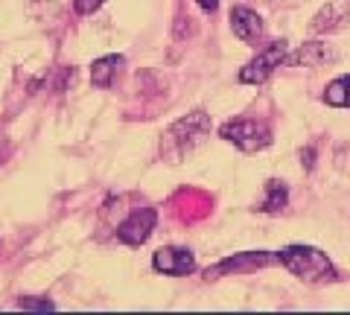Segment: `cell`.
<instances>
[{"instance_id":"8fae6325","label":"cell","mask_w":350,"mask_h":315,"mask_svg":"<svg viewBox=\"0 0 350 315\" xmlns=\"http://www.w3.org/2000/svg\"><path fill=\"white\" fill-rule=\"evenodd\" d=\"M123 68V56H103L91 64V82L94 88H111L117 70Z\"/></svg>"},{"instance_id":"3957f363","label":"cell","mask_w":350,"mask_h":315,"mask_svg":"<svg viewBox=\"0 0 350 315\" xmlns=\"http://www.w3.org/2000/svg\"><path fill=\"white\" fill-rule=\"evenodd\" d=\"M219 137L234 143L243 152H260L271 146V128L262 120H248V117H239V120H228L219 128Z\"/></svg>"},{"instance_id":"7a4b0ae2","label":"cell","mask_w":350,"mask_h":315,"mask_svg":"<svg viewBox=\"0 0 350 315\" xmlns=\"http://www.w3.org/2000/svg\"><path fill=\"white\" fill-rule=\"evenodd\" d=\"M278 263L286 266L295 277L306 280V284H327V280H338V271L330 263L321 248L315 245H286L278 251Z\"/></svg>"},{"instance_id":"8992f818","label":"cell","mask_w":350,"mask_h":315,"mask_svg":"<svg viewBox=\"0 0 350 315\" xmlns=\"http://www.w3.org/2000/svg\"><path fill=\"white\" fill-rule=\"evenodd\" d=\"M152 269L161 271V275H172V277H181V275H190L196 269V257L190 248H178V245H167V248H158L155 257H152Z\"/></svg>"},{"instance_id":"6da1fadb","label":"cell","mask_w":350,"mask_h":315,"mask_svg":"<svg viewBox=\"0 0 350 315\" xmlns=\"http://www.w3.org/2000/svg\"><path fill=\"white\" fill-rule=\"evenodd\" d=\"M207 135H211V114L207 111H190L187 117L175 120L161 137V155L178 164L181 158H187L196 146H202Z\"/></svg>"},{"instance_id":"4fadbf2b","label":"cell","mask_w":350,"mask_h":315,"mask_svg":"<svg viewBox=\"0 0 350 315\" xmlns=\"http://www.w3.org/2000/svg\"><path fill=\"white\" fill-rule=\"evenodd\" d=\"M324 102L333 108H350V76H338V79L327 85Z\"/></svg>"},{"instance_id":"30bf717a","label":"cell","mask_w":350,"mask_h":315,"mask_svg":"<svg viewBox=\"0 0 350 315\" xmlns=\"http://www.w3.org/2000/svg\"><path fill=\"white\" fill-rule=\"evenodd\" d=\"M286 204H289V187L278 178H269L266 181V195H262V202L254 204V208L260 213H280Z\"/></svg>"},{"instance_id":"5b68a950","label":"cell","mask_w":350,"mask_h":315,"mask_svg":"<svg viewBox=\"0 0 350 315\" xmlns=\"http://www.w3.org/2000/svg\"><path fill=\"white\" fill-rule=\"evenodd\" d=\"M155 225H158L155 208H137L117 225V240L123 245H144L152 236V231H155Z\"/></svg>"},{"instance_id":"277c9868","label":"cell","mask_w":350,"mask_h":315,"mask_svg":"<svg viewBox=\"0 0 350 315\" xmlns=\"http://www.w3.org/2000/svg\"><path fill=\"white\" fill-rule=\"evenodd\" d=\"M286 56H289V44H286V41H283V38L271 41V44L262 50L257 59H251L245 68L239 70V82H243V85H262L283 61H286Z\"/></svg>"},{"instance_id":"7c38bea8","label":"cell","mask_w":350,"mask_h":315,"mask_svg":"<svg viewBox=\"0 0 350 315\" xmlns=\"http://www.w3.org/2000/svg\"><path fill=\"white\" fill-rule=\"evenodd\" d=\"M345 18H347V12L342 6H336V3H327L319 15H315V20L310 24V29L312 32H333L336 27H342L345 24Z\"/></svg>"},{"instance_id":"52a82bcc","label":"cell","mask_w":350,"mask_h":315,"mask_svg":"<svg viewBox=\"0 0 350 315\" xmlns=\"http://www.w3.org/2000/svg\"><path fill=\"white\" fill-rule=\"evenodd\" d=\"M278 254H269V251H245V254H237V257H225L219 260L216 266H211L204 271L207 280H216L222 275H234V271H251V269H260V266H269L275 263Z\"/></svg>"},{"instance_id":"2e32d148","label":"cell","mask_w":350,"mask_h":315,"mask_svg":"<svg viewBox=\"0 0 350 315\" xmlns=\"http://www.w3.org/2000/svg\"><path fill=\"white\" fill-rule=\"evenodd\" d=\"M301 164H304L306 169H312V167H315V149H312V146H306V149L301 152Z\"/></svg>"},{"instance_id":"9c48e42d","label":"cell","mask_w":350,"mask_h":315,"mask_svg":"<svg viewBox=\"0 0 350 315\" xmlns=\"http://www.w3.org/2000/svg\"><path fill=\"white\" fill-rule=\"evenodd\" d=\"M231 29L239 41L245 44H257L262 38V18L248 6H234L231 9Z\"/></svg>"},{"instance_id":"ac0fdd59","label":"cell","mask_w":350,"mask_h":315,"mask_svg":"<svg viewBox=\"0 0 350 315\" xmlns=\"http://www.w3.org/2000/svg\"><path fill=\"white\" fill-rule=\"evenodd\" d=\"M0 161H3V158H0Z\"/></svg>"},{"instance_id":"ba28073f","label":"cell","mask_w":350,"mask_h":315,"mask_svg":"<svg viewBox=\"0 0 350 315\" xmlns=\"http://www.w3.org/2000/svg\"><path fill=\"white\" fill-rule=\"evenodd\" d=\"M333 59H336V50L327 41H304L298 50L289 53L283 64H289V68H321V64Z\"/></svg>"},{"instance_id":"e0dca14e","label":"cell","mask_w":350,"mask_h":315,"mask_svg":"<svg viewBox=\"0 0 350 315\" xmlns=\"http://www.w3.org/2000/svg\"><path fill=\"white\" fill-rule=\"evenodd\" d=\"M196 3H199V6L204 9V12H207V15H213V12H216V9H219V0H196Z\"/></svg>"},{"instance_id":"5bb4252c","label":"cell","mask_w":350,"mask_h":315,"mask_svg":"<svg viewBox=\"0 0 350 315\" xmlns=\"http://www.w3.org/2000/svg\"><path fill=\"white\" fill-rule=\"evenodd\" d=\"M18 307L32 310V312H47V310H56V303L47 301V298H18Z\"/></svg>"},{"instance_id":"9a60e30c","label":"cell","mask_w":350,"mask_h":315,"mask_svg":"<svg viewBox=\"0 0 350 315\" xmlns=\"http://www.w3.org/2000/svg\"><path fill=\"white\" fill-rule=\"evenodd\" d=\"M103 3L105 0H73V9H76V15H94Z\"/></svg>"}]
</instances>
